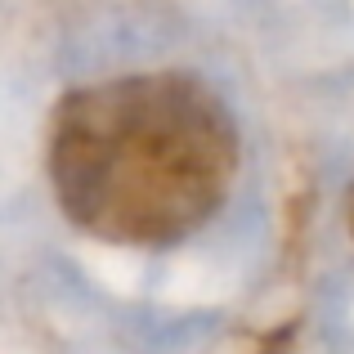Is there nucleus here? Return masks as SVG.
Masks as SVG:
<instances>
[{
	"mask_svg": "<svg viewBox=\"0 0 354 354\" xmlns=\"http://www.w3.org/2000/svg\"><path fill=\"white\" fill-rule=\"evenodd\" d=\"M238 126L189 72L81 86L50 121V184L81 234L113 247H175L198 234L238 175Z\"/></svg>",
	"mask_w": 354,
	"mask_h": 354,
	"instance_id": "1",
	"label": "nucleus"
},
{
	"mask_svg": "<svg viewBox=\"0 0 354 354\" xmlns=\"http://www.w3.org/2000/svg\"><path fill=\"white\" fill-rule=\"evenodd\" d=\"M346 225H350V238H354V184H350V198H346Z\"/></svg>",
	"mask_w": 354,
	"mask_h": 354,
	"instance_id": "2",
	"label": "nucleus"
}]
</instances>
